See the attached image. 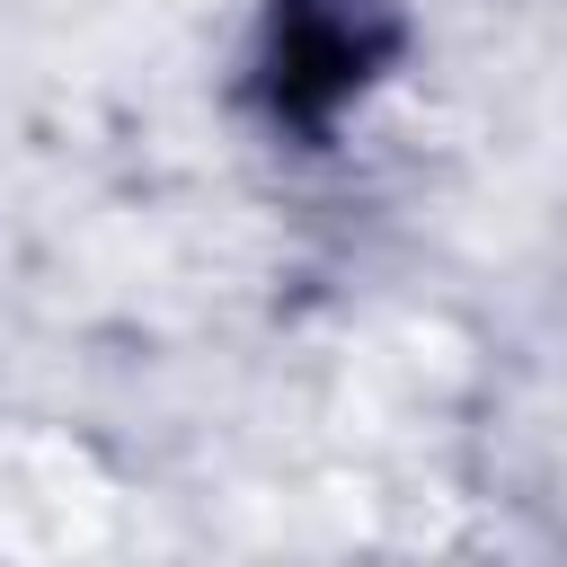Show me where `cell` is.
Returning a JSON list of instances; mask_svg holds the SVG:
<instances>
[{
	"instance_id": "cell-1",
	"label": "cell",
	"mask_w": 567,
	"mask_h": 567,
	"mask_svg": "<svg viewBox=\"0 0 567 567\" xmlns=\"http://www.w3.org/2000/svg\"><path fill=\"white\" fill-rule=\"evenodd\" d=\"M390 53H399L390 0H275L266 44H257V106L275 133L328 142L337 115L381 80Z\"/></svg>"
}]
</instances>
